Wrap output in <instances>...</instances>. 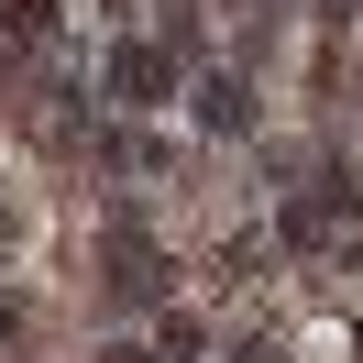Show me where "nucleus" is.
I'll return each instance as SVG.
<instances>
[{"label": "nucleus", "instance_id": "f257e3e1", "mask_svg": "<svg viewBox=\"0 0 363 363\" xmlns=\"http://www.w3.org/2000/svg\"><path fill=\"white\" fill-rule=\"evenodd\" d=\"M99 264H111V297H165V253H155V242H143V231H133V220H121V231H111V253H99Z\"/></svg>", "mask_w": 363, "mask_h": 363}, {"label": "nucleus", "instance_id": "f03ea898", "mask_svg": "<svg viewBox=\"0 0 363 363\" xmlns=\"http://www.w3.org/2000/svg\"><path fill=\"white\" fill-rule=\"evenodd\" d=\"M165 77H177V67H165L155 45H121V55H111V89H121V99H165Z\"/></svg>", "mask_w": 363, "mask_h": 363}, {"label": "nucleus", "instance_id": "7ed1b4c3", "mask_svg": "<svg viewBox=\"0 0 363 363\" xmlns=\"http://www.w3.org/2000/svg\"><path fill=\"white\" fill-rule=\"evenodd\" d=\"M199 111H209V133H253V89H242V77H209Z\"/></svg>", "mask_w": 363, "mask_h": 363}, {"label": "nucleus", "instance_id": "20e7f679", "mask_svg": "<svg viewBox=\"0 0 363 363\" xmlns=\"http://www.w3.org/2000/svg\"><path fill=\"white\" fill-rule=\"evenodd\" d=\"M11 330H23V308H11V297H0V341H11Z\"/></svg>", "mask_w": 363, "mask_h": 363}]
</instances>
